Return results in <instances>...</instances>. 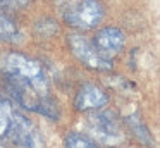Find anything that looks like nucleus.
Returning <instances> with one entry per match:
<instances>
[{"label": "nucleus", "mask_w": 160, "mask_h": 148, "mask_svg": "<svg viewBox=\"0 0 160 148\" xmlns=\"http://www.w3.org/2000/svg\"><path fill=\"white\" fill-rule=\"evenodd\" d=\"M108 95L100 88V86L93 84V83H84L79 86L74 98V105L79 112H86V110H98L103 105H107Z\"/></svg>", "instance_id": "7"}, {"label": "nucleus", "mask_w": 160, "mask_h": 148, "mask_svg": "<svg viewBox=\"0 0 160 148\" xmlns=\"http://www.w3.org/2000/svg\"><path fill=\"white\" fill-rule=\"evenodd\" d=\"M35 33L38 34V36L50 38V36H53V34L59 33V26H57V23H55V21H52V19H42V21L36 23Z\"/></svg>", "instance_id": "11"}, {"label": "nucleus", "mask_w": 160, "mask_h": 148, "mask_svg": "<svg viewBox=\"0 0 160 148\" xmlns=\"http://www.w3.org/2000/svg\"><path fill=\"white\" fill-rule=\"evenodd\" d=\"M126 124H128V127L131 129V133L134 134V136L138 138L145 146L152 148L153 145H155V141H153V136H152V133H150L148 126L145 124V120L141 119V115H139L138 112L129 114V115L126 117Z\"/></svg>", "instance_id": "8"}, {"label": "nucleus", "mask_w": 160, "mask_h": 148, "mask_svg": "<svg viewBox=\"0 0 160 148\" xmlns=\"http://www.w3.org/2000/svg\"><path fill=\"white\" fill-rule=\"evenodd\" d=\"M0 83L18 105L59 120V102L50 95V79L43 64L21 52L0 55Z\"/></svg>", "instance_id": "1"}, {"label": "nucleus", "mask_w": 160, "mask_h": 148, "mask_svg": "<svg viewBox=\"0 0 160 148\" xmlns=\"http://www.w3.org/2000/svg\"><path fill=\"white\" fill-rule=\"evenodd\" d=\"M64 148H100L98 143L95 140H91L90 136L86 134H81V133H69L64 140Z\"/></svg>", "instance_id": "10"}, {"label": "nucleus", "mask_w": 160, "mask_h": 148, "mask_svg": "<svg viewBox=\"0 0 160 148\" xmlns=\"http://www.w3.org/2000/svg\"><path fill=\"white\" fill-rule=\"evenodd\" d=\"M33 0H0V9H22Z\"/></svg>", "instance_id": "12"}, {"label": "nucleus", "mask_w": 160, "mask_h": 148, "mask_svg": "<svg viewBox=\"0 0 160 148\" xmlns=\"http://www.w3.org/2000/svg\"><path fill=\"white\" fill-rule=\"evenodd\" d=\"M0 141L18 148H45V138L12 100L0 93Z\"/></svg>", "instance_id": "2"}, {"label": "nucleus", "mask_w": 160, "mask_h": 148, "mask_svg": "<svg viewBox=\"0 0 160 148\" xmlns=\"http://www.w3.org/2000/svg\"><path fill=\"white\" fill-rule=\"evenodd\" d=\"M88 124L97 138V143L105 145V146H115V145L122 143L124 134H122V127L119 122L117 115L110 110H100V112H93L88 115Z\"/></svg>", "instance_id": "3"}, {"label": "nucleus", "mask_w": 160, "mask_h": 148, "mask_svg": "<svg viewBox=\"0 0 160 148\" xmlns=\"http://www.w3.org/2000/svg\"><path fill=\"white\" fill-rule=\"evenodd\" d=\"M93 45L97 47V50L100 52L103 57L110 59L114 55L121 54V50L126 45V34L122 29L114 26L102 28L100 31H97L93 38Z\"/></svg>", "instance_id": "6"}, {"label": "nucleus", "mask_w": 160, "mask_h": 148, "mask_svg": "<svg viewBox=\"0 0 160 148\" xmlns=\"http://www.w3.org/2000/svg\"><path fill=\"white\" fill-rule=\"evenodd\" d=\"M19 36V26L4 9H0V41H12Z\"/></svg>", "instance_id": "9"}, {"label": "nucleus", "mask_w": 160, "mask_h": 148, "mask_svg": "<svg viewBox=\"0 0 160 148\" xmlns=\"http://www.w3.org/2000/svg\"><path fill=\"white\" fill-rule=\"evenodd\" d=\"M52 2L55 3V7L59 9V12H60V14H64L66 10H69L72 5H76V3L79 2V0H52Z\"/></svg>", "instance_id": "13"}, {"label": "nucleus", "mask_w": 160, "mask_h": 148, "mask_svg": "<svg viewBox=\"0 0 160 148\" xmlns=\"http://www.w3.org/2000/svg\"><path fill=\"white\" fill-rule=\"evenodd\" d=\"M67 45H69L72 55L93 71H110L112 69V59H107L97 50L93 41L88 40L81 33H69L67 34Z\"/></svg>", "instance_id": "5"}, {"label": "nucleus", "mask_w": 160, "mask_h": 148, "mask_svg": "<svg viewBox=\"0 0 160 148\" xmlns=\"http://www.w3.org/2000/svg\"><path fill=\"white\" fill-rule=\"evenodd\" d=\"M103 16L105 7L100 0H79L62 14V19L76 29H93L102 23Z\"/></svg>", "instance_id": "4"}]
</instances>
